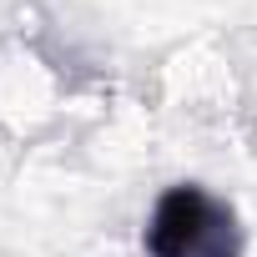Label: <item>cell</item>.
<instances>
[{
	"label": "cell",
	"instance_id": "1",
	"mask_svg": "<svg viewBox=\"0 0 257 257\" xmlns=\"http://www.w3.org/2000/svg\"><path fill=\"white\" fill-rule=\"evenodd\" d=\"M147 257H242L237 212L197 182L167 187L147 217Z\"/></svg>",
	"mask_w": 257,
	"mask_h": 257
}]
</instances>
